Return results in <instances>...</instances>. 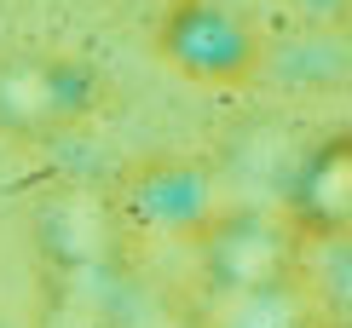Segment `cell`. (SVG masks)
Segmentation results:
<instances>
[{
	"mask_svg": "<svg viewBox=\"0 0 352 328\" xmlns=\"http://www.w3.org/2000/svg\"><path fill=\"white\" fill-rule=\"evenodd\" d=\"M110 81L87 52L18 47L0 52V139L6 144H58L104 110Z\"/></svg>",
	"mask_w": 352,
	"mask_h": 328,
	"instance_id": "obj_2",
	"label": "cell"
},
{
	"mask_svg": "<svg viewBox=\"0 0 352 328\" xmlns=\"http://www.w3.org/2000/svg\"><path fill=\"white\" fill-rule=\"evenodd\" d=\"M151 58L202 93H243L266 75L272 35L243 0H162Z\"/></svg>",
	"mask_w": 352,
	"mask_h": 328,
	"instance_id": "obj_1",
	"label": "cell"
},
{
	"mask_svg": "<svg viewBox=\"0 0 352 328\" xmlns=\"http://www.w3.org/2000/svg\"><path fill=\"white\" fill-rule=\"evenodd\" d=\"M116 207H122V219H133L139 231L190 242L226 202H219V185H214L208 161H197V156H156V161H139V167L122 178Z\"/></svg>",
	"mask_w": 352,
	"mask_h": 328,
	"instance_id": "obj_4",
	"label": "cell"
},
{
	"mask_svg": "<svg viewBox=\"0 0 352 328\" xmlns=\"http://www.w3.org/2000/svg\"><path fill=\"white\" fill-rule=\"evenodd\" d=\"M197 277L219 300H283L300 288L306 242L283 213L266 207H219V213L190 236Z\"/></svg>",
	"mask_w": 352,
	"mask_h": 328,
	"instance_id": "obj_3",
	"label": "cell"
},
{
	"mask_svg": "<svg viewBox=\"0 0 352 328\" xmlns=\"http://www.w3.org/2000/svg\"><path fill=\"white\" fill-rule=\"evenodd\" d=\"M283 219L295 225L300 242H335V236L352 231V127L329 132L300 161Z\"/></svg>",
	"mask_w": 352,
	"mask_h": 328,
	"instance_id": "obj_5",
	"label": "cell"
},
{
	"mask_svg": "<svg viewBox=\"0 0 352 328\" xmlns=\"http://www.w3.org/2000/svg\"><path fill=\"white\" fill-rule=\"evenodd\" d=\"M300 18L324 23V29H352V0H295Z\"/></svg>",
	"mask_w": 352,
	"mask_h": 328,
	"instance_id": "obj_6",
	"label": "cell"
}]
</instances>
